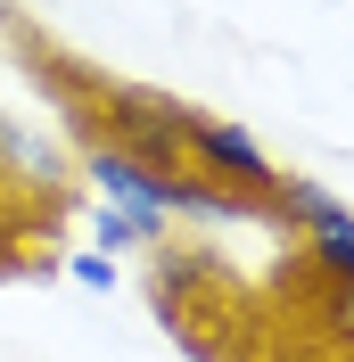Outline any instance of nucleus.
Returning <instances> with one entry per match:
<instances>
[{"mask_svg": "<svg viewBox=\"0 0 354 362\" xmlns=\"http://www.w3.org/2000/svg\"><path fill=\"white\" fill-rule=\"evenodd\" d=\"M181 173H206L222 189H239V198H272L280 189V165L264 157V140L239 132V124H222V115H190V132H181Z\"/></svg>", "mask_w": 354, "mask_h": 362, "instance_id": "obj_1", "label": "nucleus"}, {"mask_svg": "<svg viewBox=\"0 0 354 362\" xmlns=\"http://www.w3.org/2000/svg\"><path fill=\"white\" fill-rule=\"evenodd\" d=\"M222 272H215V255H198V247H156V272H149V296H156V313L165 321H181L190 313V296L198 288H215Z\"/></svg>", "mask_w": 354, "mask_h": 362, "instance_id": "obj_2", "label": "nucleus"}, {"mask_svg": "<svg viewBox=\"0 0 354 362\" xmlns=\"http://www.w3.org/2000/svg\"><path fill=\"white\" fill-rule=\"evenodd\" d=\"M165 230L173 223H140V214H124V206L91 198V247L99 255H115V247H165Z\"/></svg>", "mask_w": 354, "mask_h": 362, "instance_id": "obj_3", "label": "nucleus"}, {"mask_svg": "<svg viewBox=\"0 0 354 362\" xmlns=\"http://www.w3.org/2000/svg\"><path fill=\"white\" fill-rule=\"evenodd\" d=\"M305 264L321 280H354V214H330L321 230H305Z\"/></svg>", "mask_w": 354, "mask_h": 362, "instance_id": "obj_4", "label": "nucleus"}, {"mask_svg": "<svg viewBox=\"0 0 354 362\" xmlns=\"http://www.w3.org/2000/svg\"><path fill=\"white\" fill-rule=\"evenodd\" d=\"M321 329L338 354H354V280H321Z\"/></svg>", "mask_w": 354, "mask_h": 362, "instance_id": "obj_5", "label": "nucleus"}, {"mask_svg": "<svg viewBox=\"0 0 354 362\" xmlns=\"http://www.w3.org/2000/svg\"><path fill=\"white\" fill-rule=\"evenodd\" d=\"M67 280H74V288H99V296H108V288H115V264H108L99 247H83V255H67Z\"/></svg>", "mask_w": 354, "mask_h": 362, "instance_id": "obj_6", "label": "nucleus"}, {"mask_svg": "<svg viewBox=\"0 0 354 362\" xmlns=\"http://www.w3.org/2000/svg\"><path fill=\"white\" fill-rule=\"evenodd\" d=\"M8 181H17V173H8V157H0V189H8Z\"/></svg>", "mask_w": 354, "mask_h": 362, "instance_id": "obj_7", "label": "nucleus"}, {"mask_svg": "<svg viewBox=\"0 0 354 362\" xmlns=\"http://www.w3.org/2000/svg\"><path fill=\"white\" fill-rule=\"evenodd\" d=\"M0 25H8V8H0Z\"/></svg>", "mask_w": 354, "mask_h": 362, "instance_id": "obj_8", "label": "nucleus"}]
</instances>
